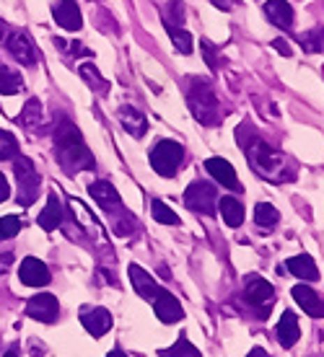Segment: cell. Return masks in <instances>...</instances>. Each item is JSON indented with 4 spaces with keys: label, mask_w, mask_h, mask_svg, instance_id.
<instances>
[{
    "label": "cell",
    "mask_w": 324,
    "mask_h": 357,
    "mask_svg": "<svg viewBox=\"0 0 324 357\" xmlns=\"http://www.w3.org/2000/svg\"><path fill=\"white\" fill-rule=\"evenodd\" d=\"M13 259H16V254H13V251H0V275H3V272H8V267L13 264Z\"/></svg>",
    "instance_id": "d590c367"
},
{
    "label": "cell",
    "mask_w": 324,
    "mask_h": 357,
    "mask_svg": "<svg viewBox=\"0 0 324 357\" xmlns=\"http://www.w3.org/2000/svg\"><path fill=\"white\" fill-rule=\"evenodd\" d=\"M166 31H169L171 42H174V47H177L182 54L192 52V36H189V31H184L182 26H171V29H166Z\"/></svg>",
    "instance_id": "1f68e13d"
},
{
    "label": "cell",
    "mask_w": 324,
    "mask_h": 357,
    "mask_svg": "<svg viewBox=\"0 0 324 357\" xmlns=\"http://www.w3.org/2000/svg\"><path fill=\"white\" fill-rule=\"evenodd\" d=\"M18 122H21L24 127H29V130H36V125L42 122V107H39L36 98H31L27 107H24V112H21V116H18Z\"/></svg>",
    "instance_id": "f1b7e54d"
},
{
    "label": "cell",
    "mask_w": 324,
    "mask_h": 357,
    "mask_svg": "<svg viewBox=\"0 0 324 357\" xmlns=\"http://www.w3.org/2000/svg\"><path fill=\"white\" fill-rule=\"evenodd\" d=\"M246 357H270V352H267V349H262V347H254Z\"/></svg>",
    "instance_id": "60d3db41"
},
{
    "label": "cell",
    "mask_w": 324,
    "mask_h": 357,
    "mask_svg": "<svg viewBox=\"0 0 324 357\" xmlns=\"http://www.w3.org/2000/svg\"><path fill=\"white\" fill-rule=\"evenodd\" d=\"M244 148H246V158L252 163V169L262 178H267L272 184H280V181L290 178L288 166H286V155L275 151L272 145H267L265 140H252V143H246Z\"/></svg>",
    "instance_id": "7a4b0ae2"
},
{
    "label": "cell",
    "mask_w": 324,
    "mask_h": 357,
    "mask_svg": "<svg viewBox=\"0 0 324 357\" xmlns=\"http://www.w3.org/2000/svg\"><path fill=\"white\" fill-rule=\"evenodd\" d=\"M184 205L198 215H213L218 205V192L210 181H192L184 192Z\"/></svg>",
    "instance_id": "8992f818"
},
{
    "label": "cell",
    "mask_w": 324,
    "mask_h": 357,
    "mask_svg": "<svg viewBox=\"0 0 324 357\" xmlns=\"http://www.w3.org/2000/svg\"><path fill=\"white\" fill-rule=\"evenodd\" d=\"M91 195H94V199L99 202L104 210H109V213H115L122 202H119V192L109 181H94L91 184Z\"/></svg>",
    "instance_id": "603a6c76"
},
{
    "label": "cell",
    "mask_w": 324,
    "mask_h": 357,
    "mask_svg": "<svg viewBox=\"0 0 324 357\" xmlns=\"http://www.w3.org/2000/svg\"><path fill=\"white\" fill-rule=\"evenodd\" d=\"M13 176H16V187H18V202L24 207L31 205L36 197V187H39V174H36L31 158L16 155V161H13Z\"/></svg>",
    "instance_id": "5b68a950"
},
{
    "label": "cell",
    "mask_w": 324,
    "mask_h": 357,
    "mask_svg": "<svg viewBox=\"0 0 324 357\" xmlns=\"http://www.w3.org/2000/svg\"><path fill=\"white\" fill-rule=\"evenodd\" d=\"M8 52L16 57L18 63L21 65H36V50H34V45H31V39H29L27 34H21V31H16V34H10L8 36Z\"/></svg>",
    "instance_id": "9a60e30c"
},
{
    "label": "cell",
    "mask_w": 324,
    "mask_h": 357,
    "mask_svg": "<svg viewBox=\"0 0 324 357\" xmlns=\"http://www.w3.org/2000/svg\"><path fill=\"white\" fill-rule=\"evenodd\" d=\"M151 210H154V218L161 225H179V215L174 213V210H171L169 205H163L161 199H154Z\"/></svg>",
    "instance_id": "4dcf8cb0"
},
{
    "label": "cell",
    "mask_w": 324,
    "mask_h": 357,
    "mask_svg": "<svg viewBox=\"0 0 324 357\" xmlns=\"http://www.w3.org/2000/svg\"><path fill=\"white\" fill-rule=\"evenodd\" d=\"M18 277H21V282L29 287H42L52 280V275H50V269H47L45 261L34 259V257H27V259L21 261Z\"/></svg>",
    "instance_id": "30bf717a"
},
{
    "label": "cell",
    "mask_w": 324,
    "mask_h": 357,
    "mask_svg": "<svg viewBox=\"0 0 324 357\" xmlns=\"http://www.w3.org/2000/svg\"><path fill=\"white\" fill-rule=\"evenodd\" d=\"M130 280H133V287H135V293L143 298V301H151L154 303V298L159 295L161 287L154 282V277L148 275L143 267H138V264H130Z\"/></svg>",
    "instance_id": "e0dca14e"
},
{
    "label": "cell",
    "mask_w": 324,
    "mask_h": 357,
    "mask_svg": "<svg viewBox=\"0 0 324 357\" xmlns=\"http://www.w3.org/2000/svg\"><path fill=\"white\" fill-rule=\"evenodd\" d=\"M202 52H205V57H207L210 70H216V57H213V50H210V45H207V42H202Z\"/></svg>",
    "instance_id": "74e56055"
},
{
    "label": "cell",
    "mask_w": 324,
    "mask_h": 357,
    "mask_svg": "<svg viewBox=\"0 0 324 357\" xmlns=\"http://www.w3.org/2000/svg\"><path fill=\"white\" fill-rule=\"evenodd\" d=\"M286 267H288L290 275L298 277V280H307V282H316V280H319V269H316L314 259H311L309 254L290 257V259L286 261Z\"/></svg>",
    "instance_id": "44dd1931"
},
{
    "label": "cell",
    "mask_w": 324,
    "mask_h": 357,
    "mask_svg": "<svg viewBox=\"0 0 324 357\" xmlns=\"http://www.w3.org/2000/svg\"><path fill=\"white\" fill-rule=\"evenodd\" d=\"M3 36H6V24L0 21V39H3Z\"/></svg>",
    "instance_id": "7bdbcfd3"
},
{
    "label": "cell",
    "mask_w": 324,
    "mask_h": 357,
    "mask_svg": "<svg viewBox=\"0 0 324 357\" xmlns=\"http://www.w3.org/2000/svg\"><path fill=\"white\" fill-rule=\"evenodd\" d=\"M57 313H60V303H57V298H54V295L42 293V295L29 298L27 316H31V319H36V321L52 324L54 319H57Z\"/></svg>",
    "instance_id": "9c48e42d"
},
{
    "label": "cell",
    "mask_w": 324,
    "mask_h": 357,
    "mask_svg": "<svg viewBox=\"0 0 324 357\" xmlns=\"http://www.w3.org/2000/svg\"><path fill=\"white\" fill-rule=\"evenodd\" d=\"M6 357H18V355L13 352V349H10V352H6Z\"/></svg>",
    "instance_id": "ee69618b"
},
{
    "label": "cell",
    "mask_w": 324,
    "mask_h": 357,
    "mask_svg": "<svg viewBox=\"0 0 324 357\" xmlns=\"http://www.w3.org/2000/svg\"><path fill=\"white\" fill-rule=\"evenodd\" d=\"M213 6H216L218 10H231L234 0H213Z\"/></svg>",
    "instance_id": "ab89813d"
},
{
    "label": "cell",
    "mask_w": 324,
    "mask_h": 357,
    "mask_svg": "<svg viewBox=\"0 0 324 357\" xmlns=\"http://www.w3.org/2000/svg\"><path fill=\"white\" fill-rule=\"evenodd\" d=\"M187 104H189V109H192V116L198 119L200 125L213 127L223 119V112H221V104H218V98H216V91L210 89V83H202L200 78H192V81H189Z\"/></svg>",
    "instance_id": "3957f363"
},
{
    "label": "cell",
    "mask_w": 324,
    "mask_h": 357,
    "mask_svg": "<svg viewBox=\"0 0 324 357\" xmlns=\"http://www.w3.org/2000/svg\"><path fill=\"white\" fill-rule=\"evenodd\" d=\"M205 171L216 178L218 184H223L226 189H239V178H236L234 166L226 161V158H218V155H216V158H207Z\"/></svg>",
    "instance_id": "5bb4252c"
},
{
    "label": "cell",
    "mask_w": 324,
    "mask_h": 357,
    "mask_svg": "<svg viewBox=\"0 0 324 357\" xmlns=\"http://www.w3.org/2000/svg\"><path fill=\"white\" fill-rule=\"evenodd\" d=\"M109 357H127L125 352H119V349H115V352H109Z\"/></svg>",
    "instance_id": "b9f144b4"
},
{
    "label": "cell",
    "mask_w": 324,
    "mask_h": 357,
    "mask_svg": "<svg viewBox=\"0 0 324 357\" xmlns=\"http://www.w3.org/2000/svg\"><path fill=\"white\" fill-rule=\"evenodd\" d=\"M10 197V189H8V181H6V176L0 174V202H6Z\"/></svg>",
    "instance_id": "8d00e7d4"
},
{
    "label": "cell",
    "mask_w": 324,
    "mask_h": 357,
    "mask_svg": "<svg viewBox=\"0 0 324 357\" xmlns=\"http://www.w3.org/2000/svg\"><path fill=\"white\" fill-rule=\"evenodd\" d=\"M244 298H246L249 305L267 313V308L275 303V287H272L265 277H252V280L246 282V287H244Z\"/></svg>",
    "instance_id": "ba28073f"
},
{
    "label": "cell",
    "mask_w": 324,
    "mask_h": 357,
    "mask_svg": "<svg viewBox=\"0 0 324 357\" xmlns=\"http://www.w3.org/2000/svg\"><path fill=\"white\" fill-rule=\"evenodd\" d=\"M18 231H21V220H18L16 215H6V218H0V241L13 238Z\"/></svg>",
    "instance_id": "836d02e7"
},
{
    "label": "cell",
    "mask_w": 324,
    "mask_h": 357,
    "mask_svg": "<svg viewBox=\"0 0 324 357\" xmlns=\"http://www.w3.org/2000/svg\"><path fill=\"white\" fill-rule=\"evenodd\" d=\"M218 213L223 218V223L231 225V228H239L244 223V205L236 197H221L218 199Z\"/></svg>",
    "instance_id": "cb8c5ba5"
},
{
    "label": "cell",
    "mask_w": 324,
    "mask_h": 357,
    "mask_svg": "<svg viewBox=\"0 0 324 357\" xmlns=\"http://www.w3.org/2000/svg\"><path fill=\"white\" fill-rule=\"evenodd\" d=\"M52 16H54V21H57V26L68 29V31H78V29L83 26L81 10H78V3H75V0H60V3H54Z\"/></svg>",
    "instance_id": "8fae6325"
},
{
    "label": "cell",
    "mask_w": 324,
    "mask_h": 357,
    "mask_svg": "<svg viewBox=\"0 0 324 357\" xmlns=\"http://www.w3.org/2000/svg\"><path fill=\"white\" fill-rule=\"evenodd\" d=\"M298 42H301V47H304L307 52H311V54L322 52V50H324V29L322 26L309 29L307 34L298 36Z\"/></svg>",
    "instance_id": "83f0119b"
},
{
    "label": "cell",
    "mask_w": 324,
    "mask_h": 357,
    "mask_svg": "<svg viewBox=\"0 0 324 357\" xmlns=\"http://www.w3.org/2000/svg\"><path fill=\"white\" fill-rule=\"evenodd\" d=\"M293 298H296V303L301 305L311 319H324V298L319 293H314L309 285L301 282V285L293 287Z\"/></svg>",
    "instance_id": "4fadbf2b"
},
{
    "label": "cell",
    "mask_w": 324,
    "mask_h": 357,
    "mask_svg": "<svg viewBox=\"0 0 324 357\" xmlns=\"http://www.w3.org/2000/svg\"><path fill=\"white\" fill-rule=\"evenodd\" d=\"M148 161H151L156 174L169 178L179 171L182 161H184V148L177 140H159L148 153Z\"/></svg>",
    "instance_id": "277c9868"
},
{
    "label": "cell",
    "mask_w": 324,
    "mask_h": 357,
    "mask_svg": "<svg viewBox=\"0 0 324 357\" xmlns=\"http://www.w3.org/2000/svg\"><path fill=\"white\" fill-rule=\"evenodd\" d=\"M81 75L91 83V86H94V91H101V93L107 91V83H104V78L96 73V68H94V65H81Z\"/></svg>",
    "instance_id": "e575fe53"
},
{
    "label": "cell",
    "mask_w": 324,
    "mask_h": 357,
    "mask_svg": "<svg viewBox=\"0 0 324 357\" xmlns=\"http://www.w3.org/2000/svg\"><path fill=\"white\" fill-rule=\"evenodd\" d=\"M81 324L86 326L91 337H104L112 329V316H109L107 308H89V311L81 313Z\"/></svg>",
    "instance_id": "2e32d148"
},
{
    "label": "cell",
    "mask_w": 324,
    "mask_h": 357,
    "mask_svg": "<svg viewBox=\"0 0 324 357\" xmlns=\"http://www.w3.org/2000/svg\"><path fill=\"white\" fill-rule=\"evenodd\" d=\"M16 153H18V140L8 132V130H0V158L8 161V158H13Z\"/></svg>",
    "instance_id": "d6a6232c"
},
{
    "label": "cell",
    "mask_w": 324,
    "mask_h": 357,
    "mask_svg": "<svg viewBox=\"0 0 324 357\" xmlns=\"http://www.w3.org/2000/svg\"><path fill=\"white\" fill-rule=\"evenodd\" d=\"M265 16L270 18L272 26L278 29L293 26V8H290L288 0H267L265 3Z\"/></svg>",
    "instance_id": "ac0fdd59"
},
{
    "label": "cell",
    "mask_w": 324,
    "mask_h": 357,
    "mask_svg": "<svg viewBox=\"0 0 324 357\" xmlns=\"http://www.w3.org/2000/svg\"><path fill=\"white\" fill-rule=\"evenodd\" d=\"M159 355H161V357H202V355H200V349L195 347V344H192L187 337H179V340L174 342L171 347L161 349Z\"/></svg>",
    "instance_id": "484cf974"
},
{
    "label": "cell",
    "mask_w": 324,
    "mask_h": 357,
    "mask_svg": "<svg viewBox=\"0 0 324 357\" xmlns=\"http://www.w3.org/2000/svg\"><path fill=\"white\" fill-rule=\"evenodd\" d=\"M117 119H119V125L125 127V130L133 135V137H143L145 130H148V122H145V116L140 114L135 107H122L117 112Z\"/></svg>",
    "instance_id": "7402d4cb"
},
{
    "label": "cell",
    "mask_w": 324,
    "mask_h": 357,
    "mask_svg": "<svg viewBox=\"0 0 324 357\" xmlns=\"http://www.w3.org/2000/svg\"><path fill=\"white\" fill-rule=\"evenodd\" d=\"M68 205H71L73 218H75V223H78L83 228V233H86L89 238H94V241L99 243V246L104 251H109L107 233H104V225L99 223V218L91 213V210L86 205H83L81 199H75V197H71V199H68Z\"/></svg>",
    "instance_id": "52a82bcc"
},
{
    "label": "cell",
    "mask_w": 324,
    "mask_h": 357,
    "mask_svg": "<svg viewBox=\"0 0 324 357\" xmlns=\"http://www.w3.org/2000/svg\"><path fill=\"white\" fill-rule=\"evenodd\" d=\"M154 311L163 324H177L182 319V303L166 290H159V295L154 298Z\"/></svg>",
    "instance_id": "7c38bea8"
},
{
    "label": "cell",
    "mask_w": 324,
    "mask_h": 357,
    "mask_svg": "<svg viewBox=\"0 0 324 357\" xmlns=\"http://www.w3.org/2000/svg\"><path fill=\"white\" fill-rule=\"evenodd\" d=\"M36 223H39L42 231H54L57 225L63 223V205H60L57 192H50V197H47V207L42 210V215L36 218Z\"/></svg>",
    "instance_id": "d6986e66"
},
{
    "label": "cell",
    "mask_w": 324,
    "mask_h": 357,
    "mask_svg": "<svg viewBox=\"0 0 324 357\" xmlns=\"http://www.w3.org/2000/svg\"><path fill=\"white\" fill-rule=\"evenodd\" d=\"M54 145H57V161L65 171H83L94 169V155L83 143L81 132L75 130V125H71L68 119L60 122L57 132H54Z\"/></svg>",
    "instance_id": "6da1fadb"
},
{
    "label": "cell",
    "mask_w": 324,
    "mask_h": 357,
    "mask_svg": "<svg viewBox=\"0 0 324 357\" xmlns=\"http://www.w3.org/2000/svg\"><path fill=\"white\" fill-rule=\"evenodd\" d=\"M182 21H184V6H182V0H171L163 8V26H182Z\"/></svg>",
    "instance_id": "f546056e"
},
{
    "label": "cell",
    "mask_w": 324,
    "mask_h": 357,
    "mask_svg": "<svg viewBox=\"0 0 324 357\" xmlns=\"http://www.w3.org/2000/svg\"><path fill=\"white\" fill-rule=\"evenodd\" d=\"M272 47H275V50H278L280 54H286V57H290V47H288V42H283V39H275V42H272Z\"/></svg>",
    "instance_id": "f35d334b"
},
{
    "label": "cell",
    "mask_w": 324,
    "mask_h": 357,
    "mask_svg": "<svg viewBox=\"0 0 324 357\" xmlns=\"http://www.w3.org/2000/svg\"><path fill=\"white\" fill-rule=\"evenodd\" d=\"M24 89V81H21V75L16 70H10L6 65H0V93H18V91Z\"/></svg>",
    "instance_id": "4316f807"
},
{
    "label": "cell",
    "mask_w": 324,
    "mask_h": 357,
    "mask_svg": "<svg viewBox=\"0 0 324 357\" xmlns=\"http://www.w3.org/2000/svg\"><path fill=\"white\" fill-rule=\"evenodd\" d=\"M298 337H301V329H298V316L293 311H286L283 316H280V321H278L280 347L290 349L298 342Z\"/></svg>",
    "instance_id": "ffe728a7"
},
{
    "label": "cell",
    "mask_w": 324,
    "mask_h": 357,
    "mask_svg": "<svg viewBox=\"0 0 324 357\" xmlns=\"http://www.w3.org/2000/svg\"><path fill=\"white\" fill-rule=\"evenodd\" d=\"M278 220H280V213L270 205V202H260V205L254 207V223L260 225V228H265V231L275 228Z\"/></svg>",
    "instance_id": "d4e9b609"
}]
</instances>
